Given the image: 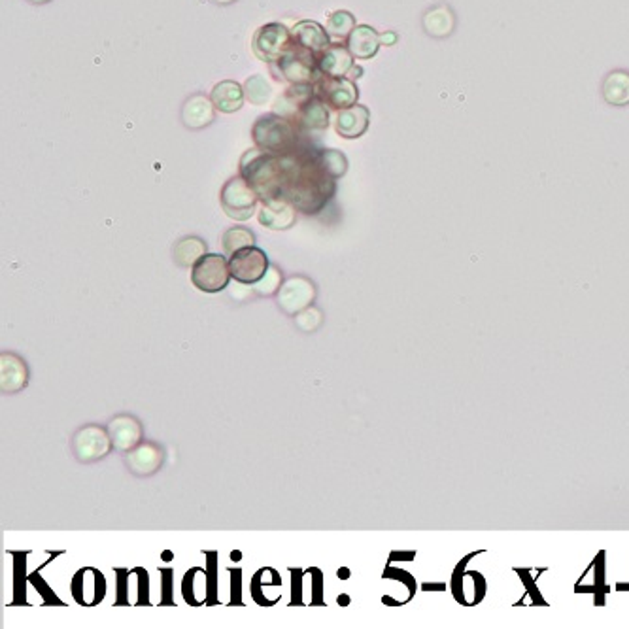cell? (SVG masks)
<instances>
[{"label":"cell","mask_w":629,"mask_h":629,"mask_svg":"<svg viewBox=\"0 0 629 629\" xmlns=\"http://www.w3.org/2000/svg\"><path fill=\"white\" fill-rule=\"evenodd\" d=\"M336 193V178L321 161V148L303 138L297 148L276 155V180L271 199L289 200L297 212L316 216Z\"/></svg>","instance_id":"obj_1"},{"label":"cell","mask_w":629,"mask_h":629,"mask_svg":"<svg viewBox=\"0 0 629 629\" xmlns=\"http://www.w3.org/2000/svg\"><path fill=\"white\" fill-rule=\"evenodd\" d=\"M252 138L256 148L265 153L284 155L294 152L299 142L304 138V133L297 127L294 120L286 118L282 114H263L256 120L252 127Z\"/></svg>","instance_id":"obj_2"},{"label":"cell","mask_w":629,"mask_h":629,"mask_svg":"<svg viewBox=\"0 0 629 629\" xmlns=\"http://www.w3.org/2000/svg\"><path fill=\"white\" fill-rule=\"evenodd\" d=\"M271 67L276 70L278 80H284L291 85H314L324 76L318 67V57L312 51L297 46V43L286 57Z\"/></svg>","instance_id":"obj_3"},{"label":"cell","mask_w":629,"mask_h":629,"mask_svg":"<svg viewBox=\"0 0 629 629\" xmlns=\"http://www.w3.org/2000/svg\"><path fill=\"white\" fill-rule=\"evenodd\" d=\"M219 200H222L224 212L231 219L246 222V219H250L257 212L261 197L250 185V182L239 174V177H232L225 182L222 193H219Z\"/></svg>","instance_id":"obj_4"},{"label":"cell","mask_w":629,"mask_h":629,"mask_svg":"<svg viewBox=\"0 0 629 629\" xmlns=\"http://www.w3.org/2000/svg\"><path fill=\"white\" fill-rule=\"evenodd\" d=\"M208 555V569H189L182 580V595L187 605H214L216 603V562L217 552H204Z\"/></svg>","instance_id":"obj_5"},{"label":"cell","mask_w":629,"mask_h":629,"mask_svg":"<svg viewBox=\"0 0 629 629\" xmlns=\"http://www.w3.org/2000/svg\"><path fill=\"white\" fill-rule=\"evenodd\" d=\"M294 46H295L294 33H291L282 23L263 25L256 33L252 42L254 53L261 61H265L269 65H276Z\"/></svg>","instance_id":"obj_6"},{"label":"cell","mask_w":629,"mask_h":629,"mask_svg":"<svg viewBox=\"0 0 629 629\" xmlns=\"http://www.w3.org/2000/svg\"><path fill=\"white\" fill-rule=\"evenodd\" d=\"M229 259L219 254H204L192 267V282L202 294H219L231 282Z\"/></svg>","instance_id":"obj_7"},{"label":"cell","mask_w":629,"mask_h":629,"mask_svg":"<svg viewBox=\"0 0 629 629\" xmlns=\"http://www.w3.org/2000/svg\"><path fill=\"white\" fill-rule=\"evenodd\" d=\"M70 446L80 463L100 461L114 450L108 429L97 426V423H87V426L80 428L72 436Z\"/></svg>","instance_id":"obj_8"},{"label":"cell","mask_w":629,"mask_h":629,"mask_svg":"<svg viewBox=\"0 0 629 629\" xmlns=\"http://www.w3.org/2000/svg\"><path fill=\"white\" fill-rule=\"evenodd\" d=\"M269 267H271L269 256L265 254V250H261L257 246L242 248V250L235 252L229 257L231 276L235 278L239 284L244 286L257 284L261 278L267 274Z\"/></svg>","instance_id":"obj_9"},{"label":"cell","mask_w":629,"mask_h":629,"mask_svg":"<svg viewBox=\"0 0 629 629\" xmlns=\"http://www.w3.org/2000/svg\"><path fill=\"white\" fill-rule=\"evenodd\" d=\"M276 299L278 306H280L287 316L295 318L299 312L312 306L316 299V284L301 274L291 276L287 280H284L282 287L278 289Z\"/></svg>","instance_id":"obj_10"},{"label":"cell","mask_w":629,"mask_h":629,"mask_svg":"<svg viewBox=\"0 0 629 629\" xmlns=\"http://www.w3.org/2000/svg\"><path fill=\"white\" fill-rule=\"evenodd\" d=\"M70 592L75 601L82 607H95L105 601L106 597V578L95 567H82L72 577Z\"/></svg>","instance_id":"obj_11"},{"label":"cell","mask_w":629,"mask_h":629,"mask_svg":"<svg viewBox=\"0 0 629 629\" xmlns=\"http://www.w3.org/2000/svg\"><path fill=\"white\" fill-rule=\"evenodd\" d=\"M314 91L324 98L326 105L333 110H344L358 105L359 90L350 78H329L321 76L318 83H314Z\"/></svg>","instance_id":"obj_12"},{"label":"cell","mask_w":629,"mask_h":629,"mask_svg":"<svg viewBox=\"0 0 629 629\" xmlns=\"http://www.w3.org/2000/svg\"><path fill=\"white\" fill-rule=\"evenodd\" d=\"M125 465L127 469L133 473L135 476H152L155 475L161 465H163L165 453L163 448L159 444L152 443V441H142L138 446H135L133 450H129L125 453Z\"/></svg>","instance_id":"obj_13"},{"label":"cell","mask_w":629,"mask_h":629,"mask_svg":"<svg viewBox=\"0 0 629 629\" xmlns=\"http://www.w3.org/2000/svg\"><path fill=\"white\" fill-rule=\"evenodd\" d=\"M106 429L112 436L114 450H118L122 453H127L129 450H133L135 446H138L144 441L142 423L130 414L114 416L108 421Z\"/></svg>","instance_id":"obj_14"},{"label":"cell","mask_w":629,"mask_h":629,"mask_svg":"<svg viewBox=\"0 0 629 629\" xmlns=\"http://www.w3.org/2000/svg\"><path fill=\"white\" fill-rule=\"evenodd\" d=\"M261 225L271 231H286L294 227L297 222V208L286 199H267L261 200V208L257 212Z\"/></svg>","instance_id":"obj_15"},{"label":"cell","mask_w":629,"mask_h":629,"mask_svg":"<svg viewBox=\"0 0 629 629\" xmlns=\"http://www.w3.org/2000/svg\"><path fill=\"white\" fill-rule=\"evenodd\" d=\"M294 122L303 133H312V130H326L329 127V106L319 95L306 98L299 110L294 115Z\"/></svg>","instance_id":"obj_16"},{"label":"cell","mask_w":629,"mask_h":629,"mask_svg":"<svg viewBox=\"0 0 629 629\" xmlns=\"http://www.w3.org/2000/svg\"><path fill=\"white\" fill-rule=\"evenodd\" d=\"M28 384V367L25 359L16 354H0V389L4 395H13Z\"/></svg>","instance_id":"obj_17"},{"label":"cell","mask_w":629,"mask_h":629,"mask_svg":"<svg viewBox=\"0 0 629 629\" xmlns=\"http://www.w3.org/2000/svg\"><path fill=\"white\" fill-rule=\"evenodd\" d=\"M369 125H371V112L363 105H354L350 108L339 110L334 120L336 133L346 140L361 138L365 133H367Z\"/></svg>","instance_id":"obj_18"},{"label":"cell","mask_w":629,"mask_h":629,"mask_svg":"<svg viewBox=\"0 0 629 629\" xmlns=\"http://www.w3.org/2000/svg\"><path fill=\"white\" fill-rule=\"evenodd\" d=\"M291 33H294V40L297 46L312 51L316 57L324 55L333 46L327 28H324L316 21H309V20L299 21L294 28H291Z\"/></svg>","instance_id":"obj_19"},{"label":"cell","mask_w":629,"mask_h":629,"mask_svg":"<svg viewBox=\"0 0 629 629\" xmlns=\"http://www.w3.org/2000/svg\"><path fill=\"white\" fill-rule=\"evenodd\" d=\"M216 118V106L210 97L195 93L184 102L182 108V122L187 129H204L208 127Z\"/></svg>","instance_id":"obj_20"},{"label":"cell","mask_w":629,"mask_h":629,"mask_svg":"<svg viewBox=\"0 0 629 629\" xmlns=\"http://www.w3.org/2000/svg\"><path fill=\"white\" fill-rule=\"evenodd\" d=\"M382 42H380V35L374 31L371 25H356L352 35L346 40V48L350 50L356 59L367 61L378 53Z\"/></svg>","instance_id":"obj_21"},{"label":"cell","mask_w":629,"mask_h":629,"mask_svg":"<svg viewBox=\"0 0 629 629\" xmlns=\"http://www.w3.org/2000/svg\"><path fill=\"white\" fill-rule=\"evenodd\" d=\"M354 59L356 57L346 46H331L324 55L318 57V67L324 76L344 78L352 72Z\"/></svg>","instance_id":"obj_22"},{"label":"cell","mask_w":629,"mask_h":629,"mask_svg":"<svg viewBox=\"0 0 629 629\" xmlns=\"http://www.w3.org/2000/svg\"><path fill=\"white\" fill-rule=\"evenodd\" d=\"M210 98L214 102L216 110H219L222 114H235L242 108L246 95H244V87L239 82L224 80L214 85Z\"/></svg>","instance_id":"obj_23"},{"label":"cell","mask_w":629,"mask_h":629,"mask_svg":"<svg viewBox=\"0 0 629 629\" xmlns=\"http://www.w3.org/2000/svg\"><path fill=\"white\" fill-rule=\"evenodd\" d=\"M423 28L433 38H446L456 28V13L448 4H436L423 13Z\"/></svg>","instance_id":"obj_24"},{"label":"cell","mask_w":629,"mask_h":629,"mask_svg":"<svg viewBox=\"0 0 629 629\" xmlns=\"http://www.w3.org/2000/svg\"><path fill=\"white\" fill-rule=\"evenodd\" d=\"M601 95L610 106H627L629 105V72L612 70L605 76L601 85Z\"/></svg>","instance_id":"obj_25"},{"label":"cell","mask_w":629,"mask_h":629,"mask_svg":"<svg viewBox=\"0 0 629 629\" xmlns=\"http://www.w3.org/2000/svg\"><path fill=\"white\" fill-rule=\"evenodd\" d=\"M282 586V578L278 575V570L271 569V567H263L259 569L257 573L252 578V597L254 601L261 607H272V603L269 601V597L265 595V588H280Z\"/></svg>","instance_id":"obj_26"},{"label":"cell","mask_w":629,"mask_h":629,"mask_svg":"<svg viewBox=\"0 0 629 629\" xmlns=\"http://www.w3.org/2000/svg\"><path fill=\"white\" fill-rule=\"evenodd\" d=\"M207 252V242L199 237H185L178 240V244L174 246V261L180 267H193L195 263Z\"/></svg>","instance_id":"obj_27"},{"label":"cell","mask_w":629,"mask_h":629,"mask_svg":"<svg viewBox=\"0 0 629 629\" xmlns=\"http://www.w3.org/2000/svg\"><path fill=\"white\" fill-rule=\"evenodd\" d=\"M607 552L599 550L597 555L592 562V570H594V584L597 586V594H594V605L595 607H605L607 595L610 594V586L607 584Z\"/></svg>","instance_id":"obj_28"},{"label":"cell","mask_w":629,"mask_h":629,"mask_svg":"<svg viewBox=\"0 0 629 629\" xmlns=\"http://www.w3.org/2000/svg\"><path fill=\"white\" fill-rule=\"evenodd\" d=\"M222 244H224L225 254L231 257L235 252L242 250V248L256 246V235L246 227H231L224 232Z\"/></svg>","instance_id":"obj_29"},{"label":"cell","mask_w":629,"mask_h":629,"mask_svg":"<svg viewBox=\"0 0 629 629\" xmlns=\"http://www.w3.org/2000/svg\"><path fill=\"white\" fill-rule=\"evenodd\" d=\"M356 28V18L346 10H339L331 13V18L327 21V33L334 40H348V36L352 35Z\"/></svg>","instance_id":"obj_30"},{"label":"cell","mask_w":629,"mask_h":629,"mask_svg":"<svg viewBox=\"0 0 629 629\" xmlns=\"http://www.w3.org/2000/svg\"><path fill=\"white\" fill-rule=\"evenodd\" d=\"M244 95L246 98L252 102V105H265V102H269L271 95H272V90H271V85L267 83V80L256 75L252 78H248L246 83H244Z\"/></svg>","instance_id":"obj_31"},{"label":"cell","mask_w":629,"mask_h":629,"mask_svg":"<svg viewBox=\"0 0 629 629\" xmlns=\"http://www.w3.org/2000/svg\"><path fill=\"white\" fill-rule=\"evenodd\" d=\"M478 554H484V550H476V552H471V554L463 555L461 562H458V565L453 567V570H452L450 592H452L453 599H456V601H458L460 605H463V607H465V599H463V575H465L467 565H469V562H471L473 558H476Z\"/></svg>","instance_id":"obj_32"},{"label":"cell","mask_w":629,"mask_h":629,"mask_svg":"<svg viewBox=\"0 0 629 629\" xmlns=\"http://www.w3.org/2000/svg\"><path fill=\"white\" fill-rule=\"evenodd\" d=\"M282 271L280 269H276L274 265L269 267L267 274L261 278V280L257 284H254V291L257 295H265V297H271L274 294H278V289L282 287Z\"/></svg>","instance_id":"obj_33"},{"label":"cell","mask_w":629,"mask_h":629,"mask_svg":"<svg viewBox=\"0 0 629 629\" xmlns=\"http://www.w3.org/2000/svg\"><path fill=\"white\" fill-rule=\"evenodd\" d=\"M321 161H324L326 169L336 180L344 177L346 170H348V159L339 150H321Z\"/></svg>","instance_id":"obj_34"},{"label":"cell","mask_w":629,"mask_h":629,"mask_svg":"<svg viewBox=\"0 0 629 629\" xmlns=\"http://www.w3.org/2000/svg\"><path fill=\"white\" fill-rule=\"evenodd\" d=\"M512 570H515V573L520 577L523 588H525V594L531 597V605H535V607H548L546 599L543 597V594H540V590L537 588V580L531 575V570L530 569H520V567H515Z\"/></svg>","instance_id":"obj_35"},{"label":"cell","mask_w":629,"mask_h":629,"mask_svg":"<svg viewBox=\"0 0 629 629\" xmlns=\"http://www.w3.org/2000/svg\"><path fill=\"white\" fill-rule=\"evenodd\" d=\"M384 580H393V582H401L403 586L406 588L408 592V597H414L416 595V590H418V584H416V578L408 573V570L405 569H399V567H393L391 563L386 565L384 569V575H382Z\"/></svg>","instance_id":"obj_36"},{"label":"cell","mask_w":629,"mask_h":629,"mask_svg":"<svg viewBox=\"0 0 629 629\" xmlns=\"http://www.w3.org/2000/svg\"><path fill=\"white\" fill-rule=\"evenodd\" d=\"M28 582L33 584V586L36 588V592H40V595L43 597V603H46V605H61V607L65 605V603L61 601V599L53 594V590L48 586L46 580H43V578L40 577L38 570H36V573L28 575Z\"/></svg>","instance_id":"obj_37"},{"label":"cell","mask_w":629,"mask_h":629,"mask_svg":"<svg viewBox=\"0 0 629 629\" xmlns=\"http://www.w3.org/2000/svg\"><path fill=\"white\" fill-rule=\"evenodd\" d=\"M312 580V592H311V603L312 605H324V577L318 567L306 570Z\"/></svg>","instance_id":"obj_38"},{"label":"cell","mask_w":629,"mask_h":629,"mask_svg":"<svg viewBox=\"0 0 629 629\" xmlns=\"http://www.w3.org/2000/svg\"><path fill=\"white\" fill-rule=\"evenodd\" d=\"M137 577H138V597H137V605H150V575L148 570L142 567H135L133 569Z\"/></svg>","instance_id":"obj_39"},{"label":"cell","mask_w":629,"mask_h":629,"mask_svg":"<svg viewBox=\"0 0 629 629\" xmlns=\"http://www.w3.org/2000/svg\"><path fill=\"white\" fill-rule=\"evenodd\" d=\"M469 577L473 580V607L484 601V597L488 594V582L484 578V575L480 573V570H469Z\"/></svg>","instance_id":"obj_40"},{"label":"cell","mask_w":629,"mask_h":629,"mask_svg":"<svg viewBox=\"0 0 629 629\" xmlns=\"http://www.w3.org/2000/svg\"><path fill=\"white\" fill-rule=\"evenodd\" d=\"M289 573H291V601L289 605L291 607H299L303 605V578H304V573L301 569H289Z\"/></svg>","instance_id":"obj_41"},{"label":"cell","mask_w":629,"mask_h":629,"mask_svg":"<svg viewBox=\"0 0 629 629\" xmlns=\"http://www.w3.org/2000/svg\"><path fill=\"white\" fill-rule=\"evenodd\" d=\"M118 573V599H115V605H129V578L130 570L127 569H115Z\"/></svg>","instance_id":"obj_42"},{"label":"cell","mask_w":629,"mask_h":629,"mask_svg":"<svg viewBox=\"0 0 629 629\" xmlns=\"http://www.w3.org/2000/svg\"><path fill=\"white\" fill-rule=\"evenodd\" d=\"M231 573V605H242L240 599V582H242V570L240 569H229Z\"/></svg>","instance_id":"obj_43"},{"label":"cell","mask_w":629,"mask_h":629,"mask_svg":"<svg viewBox=\"0 0 629 629\" xmlns=\"http://www.w3.org/2000/svg\"><path fill=\"white\" fill-rule=\"evenodd\" d=\"M161 578H163V597L161 605H174L172 599V569H159Z\"/></svg>","instance_id":"obj_44"},{"label":"cell","mask_w":629,"mask_h":629,"mask_svg":"<svg viewBox=\"0 0 629 629\" xmlns=\"http://www.w3.org/2000/svg\"><path fill=\"white\" fill-rule=\"evenodd\" d=\"M416 550H393L389 554V563L393 562H414L416 560Z\"/></svg>","instance_id":"obj_45"},{"label":"cell","mask_w":629,"mask_h":629,"mask_svg":"<svg viewBox=\"0 0 629 629\" xmlns=\"http://www.w3.org/2000/svg\"><path fill=\"white\" fill-rule=\"evenodd\" d=\"M450 588V584L446 586V582H423L421 590L423 592H446Z\"/></svg>","instance_id":"obj_46"},{"label":"cell","mask_w":629,"mask_h":629,"mask_svg":"<svg viewBox=\"0 0 629 629\" xmlns=\"http://www.w3.org/2000/svg\"><path fill=\"white\" fill-rule=\"evenodd\" d=\"M380 42L384 43V46H391V43L397 42V35L395 33H388V35H380Z\"/></svg>","instance_id":"obj_47"},{"label":"cell","mask_w":629,"mask_h":629,"mask_svg":"<svg viewBox=\"0 0 629 629\" xmlns=\"http://www.w3.org/2000/svg\"><path fill=\"white\" fill-rule=\"evenodd\" d=\"M617 592H629V582H617Z\"/></svg>","instance_id":"obj_48"},{"label":"cell","mask_w":629,"mask_h":629,"mask_svg":"<svg viewBox=\"0 0 629 629\" xmlns=\"http://www.w3.org/2000/svg\"><path fill=\"white\" fill-rule=\"evenodd\" d=\"M339 578H342V580L350 578V570H348V569H342V570H339Z\"/></svg>","instance_id":"obj_49"},{"label":"cell","mask_w":629,"mask_h":629,"mask_svg":"<svg viewBox=\"0 0 629 629\" xmlns=\"http://www.w3.org/2000/svg\"><path fill=\"white\" fill-rule=\"evenodd\" d=\"M339 603H342V607H346L350 603V597L348 595H341L339 597Z\"/></svg>","instance_id":"obj_50"},{"label":"cell","mask_w":629,"mask_h":629,"mask_svg":"<svg viewBox=\"0 0 629 629\" xmlns=\"http://www.w3.org/2000/svg\"><path fill=\"white\" fill-rule=\"evenodd\" d=\"M216 4H232V3H237V0H214Z\"/></svg>","instance_id":"obj_51"},{"label":"cell","mask_w":629,"mask_h":629,"mask_svg":"<svg viewBox=\"0 0 629 629\" xmlns=\"http://www.w3.org/2000/svg\"><path fill=\"white\" fill-rule=\"evenodd\" d=\"M28 3H33V4H46V3H50V0H28Z\"/></svg>","instance_id":"obj_52"},{"label":"cell","mask_w":629,"mask_h":629,"mask_svg":"<svg viewBox=\"0 0 629 629\" xmlns=\"http://www.w3.org/2000/svg\"><path fill=\"white\" fill-rule=\"evenodd\" d=\"M163 558H165V562H170V558H172V554H170V552H165V554H163Z\"/></svg>","instance_id":"obj_53"}]
</instances>
